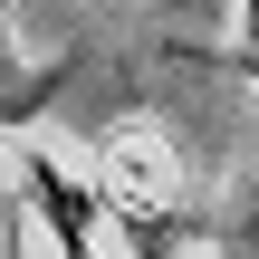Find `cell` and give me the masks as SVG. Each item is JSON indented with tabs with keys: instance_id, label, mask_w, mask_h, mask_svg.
Instances as JSON below:
<instances>
[{
	"instance_id": "cell-1",
	"label": "cell",
	"mask_w": 259,
	"mask_h": 259,
	"mask_svg": "<svg viewBox=\"0 0 259 259\" xmlns=\"http://www.w3.org/2000/svg\"><path fill=\"white\" fill-rule=\"evenodd\" d=\"M29 202H38V221L58 231V259H106V240H96V202H87L77 173H58L48 154H29Z\"/></svg>"
},
{
	"instance_id": "cell-2",
	"label": "cell",
	"mask_w": 259,
	"mask_h": 259,
	"mask_svg": "<svg viewBox=\"0 0 259 259\" xmlns=\"http://www.w3.org/2000/svg\"><path fill=\"white\" fill-rule=\"evenodd\" d=\"M58 96V77L48 67H0V125H19V115H38Z\"/></svg>"
},
{
	"instance_id": "cell-3",
	"label": "cell",
	"mask_w": 259,
	"mask_h": 259,
	"mask_svg": "<svg viewBox=\"0 0 259 259\" xmlns=\"http://www.w3.org/2000/svg\"><path fill=\"white\" fill-rule=\"evenodd\" d=\"M221 67H231V77H240V87H259V48H231V58H221Z\"/></svg>"
}]
</instances>
